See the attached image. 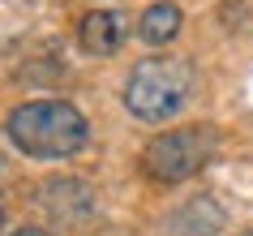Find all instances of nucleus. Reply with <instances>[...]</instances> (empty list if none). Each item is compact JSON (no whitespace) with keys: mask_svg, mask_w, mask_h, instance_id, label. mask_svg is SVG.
<instances>
[{"mask_svg":"<svg viewBox=\"0 0 253 236\" xmlns=\"http://www.w3.org/2000/svg\"><path fill=\"white\" fill-rule=\"evenodd\" d=\"M9 142L30 159H73L90 142V125L65 99H30L9 112Z\"/></svg>","mask_w":253,"mask_h":236,"instance_id":"nucleus-1","label":"nucleus"},{"mask_svg":"<svg viewBox=\"0 0 253 236\" xmlns=\"http://www.w3.org/2000/svg\"><path fill=\"white\" fill-rule=\"evenodd\" d=\"M193 91V65L180 56H146L125 78V112L142 125H163L185 112Z\"/></svg>","mask_w":253,"mask_h":236,"instance_id":"nucleus-2","label":"nucleus"},{"mask_svg":"<svg viewBox=\"0 0 253 236\" xmlns=\"http://www.w3.org/2000/svg\"><path fill=\"white\" fill-rule=\"evenodd\" d=\"M214 146H219V133L211 125H176V129H163L142 146V172L155 185H180L189 176H198L214 159Z\"/></svg>","mask_w":253,"mask_h":236,"instance_id":"nucleus-3","label":"nucleus"},{"mask_svg":"<svg viewBox=\"0 0 253 236\" xmlns=\"http://www.w3.org/2000/svg\"><path fill=\"white\" fill-rule=\"evenodd\" d=\"M43 210L60 223H90L94 210H99V197H94V185L86 176H47L39 189Z\"/></svg>","mask_w":253,"mask_h":236,"instance_id":"nucleus-4","label":"nucleus"},{"mask_svg":"<svg viewBox=\"0 0 253 236\" xmlns=\"http://www.w3.org/2000/svg\"><path fill=\"white\" fill-rule=\"evenodd\" d=\"M227 228V210L214 202L211 193H198L189 197L185 206H176L163 223V232L168 236H219Z\"/></svg>","mask_w":253,"mask_h":236,"instance_id":"nucleus-5","label":"nucleus"},{"mask_svg":"<svg viewBox=\"0 0 253 236\" xmlns=\"http://www.w3.org/2000/svg\"><path fill=\"white\" fill-rule=\"evenodd\" d=\"M78 43L90 56H112L125 43V17L116 9H94V13H86L82 26H78Z\"/></svg>","mask_w":253,"mask_h":236,"instance_id":"nucleus-6","label":"nucleus"},{"mask_svg":"<svg viewBox=\"0 0 253 236\" xmlns=\"http://www.w3.org/2000/svg\"><path fill=\"white\" fill-rule=\"evenodd\" d=\"M180 26H185V13H180L176 0H155L146 13L137 17V35H142V43H150V47L172 43L176 35H180Z\"/></svg>","mask_w":253,"mask_h":236,"instance_id":"nucleus-7","label":"nucleus"},{"mask_svg":"<svg viewBox=\"0 0 253 236\" xmlns=\"http://www.w3.org/2000/svg\"><path fill=\"white\" fill-rule=\"evenodd\" d=\"M13 236H52V232H43V228H17Z\"/></svg>","mask_w":253,"mask_h":236,"instance_id":"nucleus-8","label":"nucleus"},{"mask_svg":"<svg viewBox=\"0 0 253 236\" xmlns=\"http://www.w3.org/2000/svg\"><path fill=\"white\" fill-rule=\"evenodd\" d=\"M236 236H253V228H249V232H236Z\"/></svg>","mask_w":253,"mask_h":236,"instance_id":"nucleus-9","label":"nucleus"},{"mask_svg":"<svg viewBox=\"0 0 253 236\" xmlns=\"http://www.w3.org/2000/svg\"><path fill=\"white\" fill-rule=\"evenodd\" d=\"M0 168H4V159H0Z\"/></svg>","mask_w":253,"mask_h":236,"instance_id":"nucleus-10","label":"nucleus"}]
</instances>
